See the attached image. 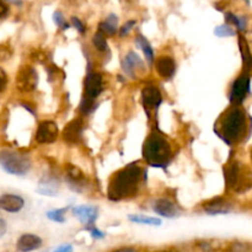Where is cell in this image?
Returning <instances> with one entry per match:
<instances>
[{"label":"cell","mask_w":252,"mask_h":252,"mask_svg":"<svg viewBox=\"0 0 252 252\" xmlns=\"http://www.w3.org/2000/svg\"><path fill=\"white\" fill-rule=\"evenodd\" d=\"M249 127L248 113L240 105H233L221 115L214 130L226 144L235 145L248 137Z\"/></svg>","instance_id":"1"},{"label":"cell","mask_w":252,"mask_h":252,"mask_svg":"<svg viewBox=\"0 0 252 252\" xmlns=\"http://www.w3.org/2000/svg\"><path fill=\"white\" fill-rule=\"evenodd\" d=\"M143 169L138 164H129L116 172L111 179L107 189V196L111 201L132 197L137 193L142 182Z\"/></svg>","instance_id":"2"},{"label":"cell","mask_w":252,"mask_h":252,"mask_svg":"<svg viewBox=\"0 0 252 252\" xmlns=\"http://www.w3.org/2000/svg\"><path fill=\"white\" fill-rule=\"evenodd\" d=\"M143 157L154 167H165L172 158V148L167 138L159 130H153L144 142Z\"/></svg>","instance_id":"3"},{"label":"cell","mask_w":252,"mask_h":252,"mask_svg":"<svg viewBox=\"0 0 252 252\" xmlns=\"http://www.w3.org/2000/svg\"><path fill=\"white\" fill-rule=\"evenodd\" d=\"M226 187L236 193H244L252 189V171L240 161L229 162L224 170Z\"/></svg>","instance_id":"4"},{"label":"cell","mask_w":252,"mask_h":252,"mask_svg":"<svg viewBox=\"0 0 252 252\" xmlns=\"http://www.w3.org/2000/svg\"><path fill=\"white\" fill-rule=\"evenodd\" d=\"M0 166L9 174L24 176L31 169V160L26 155L16 152H1Z\"/></svg>","instance_id":"5"},{"label":"cell","mask_w":252,"mask_h":252,"mask_svg":"<svg viewBox=\"0 0 252 252\" xmlns=\"http://www.w3.org/2000/svg\"><path fill=\"white\" fill-rule=\"evenodd\" d=\"M37 84H38V74L36 69L27 65L20 69L16 76V88L20 91H24V93L33 91L37 88Z\"/></svg>","instance_id":"6"},{"label":"cell","mask_w":252,"mask_h":252,"mask_svg":"<svg viewBox=\"0 0 252 252\" xmlns=\"http://www.w3.org/2000/svg\"><path fill=\"white\" fill-rule=\"evenodd\" d=\"M250 93V75L244 73L234 81L230 91V102L233 105H241Z\"/></svg>","instance_id":"7"},{"label":"cell","mask_w":252,"mask_h":252,"mask_svg":"<svg viewBox=\"0 0 252 252\" xmlns=\"http://www.w3.org/2000/svg\"><path fill=\"white\" fill-rule=\"evenodd\" d=\"M142 102L148 117L150 118L152 112L158 110L162 102V95L157 86H147L142 91Z\"/></svg>","instance_id":"8"},{"label":"cell","mask_w":252,"mask_h":252,"mask_svg":"<svg viewBox=\"0 0 252 252\" xmlns=\"http://www.w3.org/2000/svg\"><path fill=\"white\" fill-rule=\"evenodd\" d=\"M103 90L102 75L100 73H89L85 78L84 97L96 100Z\"/></svg>","instance_id":"9"},{"label":"cell","mask_w":252,"mask_h":252,"mask_svg":"<svg viewBox=\"0 0 252 252\" xmlns=\"http://www.w3.org/2000/svg\"><path fill=\"white\" fill-rule=\"evenodd\" d=\"M58 137V126L53 121H43L39 123L36 132V140L39 144H49L56 142Z\"/></svg>","instance_id":"10"},{"label":"cell","mask_w":252,"mask_h":252,"mask_svg":"<svg viewBox=\"0 0 252 252\" xmlns=\"http://www.w3.org/2000/svg\"><path fill=\"white\" fill-rule=\"evenodd\" d=\"M153 209H154L155 213H158L161 217H165V218H177L180 213H181L176 203L165 198L157 199L154 204H153Z\"/></svg>","instance_id":"11"},{"label":"cell","mask_w":252,"mask_h":252,"mask_svg":"<svg viewBox=\"0 0 252 252\" xmlns=\"http://www.w3.org/2000/svg\"><path fill=\"white\" fill-rule=\"evenodd\" d=\"M83 134V121L80 118H75L65 126L63 130V138L65 142L70 144H75L80 140Z\"/></svg>","instance_id":"12"},{"label":"cell","mask_w":252,"mask_h":252,"mask_svg":"<svg viewBox=\"0 0 252 252\" xmlns=\"http://www.w3.org/2000/svg\"><path fill=\"white\" fill-rule=\"evenodd\" d=\"M25 206V201L16 194H2L0 197V208L7 213H17Z\"/></svg>","instance_id":"13"},{"label":"cell","mask_w":252,"mask_h":252,"mask_svg":"<svg viewBox=\"0 0 252 252\" xmlns=\"http://www.w3.org/2000/svg\"><path fill=\"white\" fill-rule=\"evenodd\" d=\"M73 214L86 226H90L97 219V209L91 206H78L73 208Z\"/></svg>","instance_id":"14"},{"label":"cell","mask_w":252,"mask_h":252,"mask_svg":"<svg viewBox=\"0 0 252 252\" xmlns=\"http://www.w3.org/2000/svg\"><path fill=\"white\" fill-rule=\"evenodd\" d=\"M155 68L159 75L164 79H171L176 71V63L171 57L162 56L155 62Z\"/></svg>","instance_id":"15"},{"label":"cell","mask_w":252,"mask_h":252,"mask_svg":"<svg viewBox=\"0 0 252 252\" xmlns=\"http://www.w3.org/2000/svg\"><path fill=\"white\" fill-rule=\"evenodd\" d=\"M123 70L126 71V74L130 76V78H135V70H144V63L140 59V57L138 56L135 52H129V53L126 56V58L123 59Z\"/></svg>","instance_id":"16"},{"label":"cell","mask_w":252,"mask_h":252,"mask_svg":"<svg viewBox=\"0 0 252 252\" xmlns=\"http://www.w3.org/2000/svg\"><path fill=\"white\" fill-rule=\"evenodd\" d=\"M66 181L74 191H81L83 186L85 185V176L79 167L74 165H68L66 167Z\"/></svg>","instance_id":"17"},{"label":"cell","mask_w":252,"mask_h":252,"mask_svg":"<svg viewBox=\"0 0 252 252\" xmlns=\"http://www.w3.org/2000/svg\"><path fill=\"white\" fill-rule=\"evenodd\" d=\"M204 211L211 216H217V214H228L231 211V206L221 197H216L211 201L206 202L203 204Z\"/></svg>","instance_id":"18"},{"label":"cell","mask_w":252,"mask_h":252,"mask_svg":"<svg viewBox=\"0 0 252 252\" xmlns=\"http://www.w3.org/2000/svg\"><path fill=\"white\" fill-rule=\"evenodd\" d=\"M42 246V239L32 234H25L17 240V250L22 252L37 250Z\"/></svg>","instance_id":"19"},{"label":"cell","mask_w":252,"mask_h":252,"mask_svg":"<svg viewBox=\"0 0 252 252\" xmlns=\"http://www.w3.org/2000/svg\"><path fill=\"white\" fill-rule=\"evenodd\" d=\"M58 187V181H56L52 177H43L38 185V192L44 196H57Z\"/></svg>","instance_id":"20"},{"label":"cell","mask_w":252,"mask_h":252,"mask_svg":"<svg viewBox=\"0 0 252 252\" xmlns=\"http://www.w3.org/2000/svg\"><path fill=\"white\" fill-rule=\"evenodd\" d=\"M239 48H240L241 57H243L244 70H245V73H249L252 69V54L250 48H249L248 42L243 36L239 37Z\"/></svg>","instance_id":"21"},{"label":"cell","mask_w":252,"mask_h":252,"mask_svg":"<svg viewBox=\"0 0 252 252\" xmlns=\"http://www.w3.org/2000/svg\"><path fill=\"white\" fill-rule=\"evenodd\" d=\"M117 16L115 14H111L106 21L100 22V25H98V31L102 32L106 36H113V34H116V31H117Z\"/></svg>","instance_id":"22"},{"label":"cell","mask_w":252,"mask_h":252,"mask_svg":"<svg viewBox=\"0 0 252 252\" xmlns=\"http://www.w3.org/2000/svg\"><path fill=\"white\" fill-rule=\"evenodd\" d=\"M137 44L138 46L142 48L143 53L145 54V58H147V61L149 62L150 64H153V62H154V51H153L152 46H150V43L148 42V39L145 38V37L143 36H138L137 37Z\"/></svg>","instance_id":"23"},{"label":"cell","mask_w":252,"mask_h":252,"mask_svg":"<svg viewBox=\"0 0 252 252\" xmlns=\"http://www.w3.org/2000/svg\"><path fill=\"white\" fill-rule=\"evenodd\" d=\"M130 221L138 224H144V225H161V220L158 218H153V217H145V216H129L128 217Z\"/></svg>","instance_id":"24"},{"label":"cell","mask_w":252,"mask_h":252,"mask_svg":"<svg viewBox=\"0 0 252 252\" xmlns=\"http://www.w3.org/2000/svg\"><path fill=\"white\" fill-rule=\"evenodd\" d=\"M225 19L228 22H231V24L235 25L240 31H245L246 30V25H248V20H246L245 16H236L234 14H226Z\"/></svg>","instance_id":"25"},{"label":"cell","mask_w":252,"mask_h":252,"mask_svg":"<svg viewBox=\"0 0 252 252\" xmlns=\"http://www.w3.org/2000/svg\"><path fill=\"white\" fill-rule=\"evenodd\" d=\"M93 43L95 46L96 49H98L100 52H105L107 49V41L105 38V34L102 32H96L93 37Z\"/></svg>","instance_id":"26"},{"label":"cell","mask_w":252,"mask_h":252,"mask_svg":"<svg viewBox=\"0 0 252 252\" xmlns=\"http://www.w3.org/2000/svg\"><path fill=\"white\" fill-rule=\"evenodd\" d=\"M68 211V208H61V209H54V211H49L46 214L47 218L51 219V220L57 221V223H64L65 218H64V214Z\"/></svg>","instance_id":"27"},{"label":"cell","mask_w":252,"mask_h":252,"mask_svg":"<svg viewBox=\"0 0 252 252\" xmlns=\"http://www.w3.org/2000/svg\"><path fill=\"white\" fill-rule=\"evenodd\" d=\"M95 108H96L95 100H90V98L83 97V100H81L80 102L81 113H84V115H89V113L93 112Z\"/></svg>","instance_id":"28"},{"label":"cell","mask_w":252,"mask_h":252,"mask_svg":"<svg viewBox=\"0 0 252 252\" xmlns=\"http://www.w3.org/2000/svg\"><path fill=\"white\" fill-rule=\"evenodd\" d=\"M214 33L218 37H231L235 34V31L229 25H221L214 30Z\"/></svg>","instance_id":"29"},{"label":"cell","mask_w":252,"mask_h":252,"mask_svg":"<svg viewBox=\"0 0 252 252\" xmlns=\"http://www.w3.org/2000/svg\"><path fill=\"white\" fill-rule=\"evenodd\" d=\"M53 20H54V22H56V24H57V26L61 27L62 30L69 29V24H66V22L64 21V16H63V14H62L61 11H56V12H54Z\"/></svg>","instance_id":"30"},{"label":"cell","mask_w":252,"mask_h":252,"mask_svg":"<svg viewBox=\"0 0 252 252\" xmlns=\"http://www.w3.org/2000/svg\"><path fill=\"white\" fill-rule=\"evenodd\" d=\"M134 25H135L134 20H130V21L126 22V24L123 25L122 27H121V30H120V36H121V37L127 36V34L129 33L130 30L133 29V26H134Z\"/></svg>","instance_id":"31"},{"label":"cell","mask_w":252,"mask_h":252,"mask_svg":"<svg viewBox=\"0 0 252 252\" xmlns=\"http://www.w3.org/2000/svg\"><path fill=\"white\" fill-rule=\"evenodd\" d=\"M70 21H71V25H73V26L75 27V29L80 32V33H84V32H85V26H84V24L78 19V17L73 16L70 19Z\"/></svg>","instance_id":"32"},{"label":"cell","mask_w":252,"mask_h":252,"mask_svg":"<svg viewBox=\"0 0 252 252\" xmlns=\"http://www.w3.org/2000/svg\"><path fill=\"white\" fill-rule=\"evenodd\" d=\"M86 229H88L89 231H91V235H93L94 239H102V238H105V233L100 231V230H98V229L94 228L93 225L86 226Z\"/></svg>","instance_id":"33"},{"label":"cell","mask_w":252,"mask_h":252,"mask_svg":"<svg viewBox=\"0 0 252 252\" xmlns=\"http://www.w3.org/2000/svg\"><path fill=\"white\" fill-rule=\"evenodd\" d=\"M6 84H7L6 73H5V71L0 68V93L5 90V88H6Z\"/></svg>","instance_id":"34"},{"label":"cell","mask_w":252,"mask_h":252,"mask_svg":"<svg viewBox=\"0 0 252 252\" xmlns=\"http://www.w3.org/2000/svg\"><path fill=\"white\" fill-rule=\"evenodd\" d=\"M7 12H9V7H7V5L5 4L2 0H0V17L6 16Z\"/></svg>","instance_id":"35"},{"label":"cell","mask_w":252,"mask_h":252,"mask_svg":"<svg viewBox=\"0 0 252 252\" xmlns=\"http://www.w3.org/2000/svg\"><path fill=\"white\" fill-rule=\"evenodd\" d=\"M6 229H7L6 221H5L4 219L0 218V239H1L5 234H6Z\"/></svg>","instance_id":"36"},{"label":"cell","mask_w":252,"mask_h":252,"mask_svg":"<svg viewBox=\"0 0 252 252\" xmlns=\"http://www.w3.org/2000/svg\"><path fill=\"white\" fill-rule=\"evenodd\" d=\"M73 250V248H71L70 245H68V246H63V248H59V249H57V251H71Z\"/></svg>","instance_id":"37"},{"label":"cell","mask_w":252,"mask_h":252,"mask_svg":"<svg viewBox=\"0 0 252 252\" xmlns=\"http://www.w3.org/2000/svg\"><path fill=\"white\" fill-rule=\"evenodd\" d=\"M9 2H11V4H15V5H21L22 4V0H7Z\"/></svg>","instance_id":"38"},{"label":"cell","mask_w":252,"mask_h":252,"mask_svg":"<svg viewBox=\"0 0 252 252\" xmlns=\"http://www.w3.org/2000/svg\"><path fill=\"white\" fill-rule=\"evenodd\" d=\"M245 1H246V2H250V0H245Z\"/></svg>","instance_id":"39"},{"label":"cell","mask_w":252,"mask_h":252,"mask_svg":"<svg viewBox=\"0 0 252 252\" xmlns=\"http://www.w3.org/2000/svg\"><path fill=\"white\" fill-rule=\"evenodd\" d=\"M251 159H252V152H251Z\"/></svg>","instance_id":"40"}]
</instances>
